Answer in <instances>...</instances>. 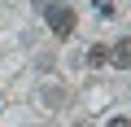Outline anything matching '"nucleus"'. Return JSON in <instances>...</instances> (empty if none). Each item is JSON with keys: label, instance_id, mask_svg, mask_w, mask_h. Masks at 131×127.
<instances>
[{"label": "nucleus", "instance_id": "5", "mask_svg": "<svg viewBox=\"0 0 131 127\" xmlns=\"http://www.w3.org/2000/svg\"><path fill=\"white\" fill-rule=\"evenodd\" d=\"M105 127H131V123H127V118H109Z\"/></svg>", "mask_w": 131, "mask_h": 127}, {"label": "nucleus", "instance_id": "3", "mask_svg": "<svg viewBox=\"0 0 131 127\" xmlns=\"http://www.w3.org/2000/svg\"><path fill=\"white\" fill-rule=\"evenodd\" d=\"M109 57H114V66H118V70H127V66H131V44H127V40H118Z\"/></svg>", "mask_w": 131, "mask_h": 127}, {"label": "nucleus", "instance_id": "1", "mask_svg": "<svg viewBox=\"0 0 131 127\" xmlns=\"http://www.w3.org/2000/svg\"><path fill=\"white\" fill-rule=\"evenodd\" d=\"M48 26L57 40H70L74 35V9L70 5H48Z\"/></svg>", "mask_w": 131, "mask_h": 127}, {"label": "nucleus", "instance_id": "2", "mask_svg": "<svg viewBox=\"0 0 131 127\" xmlns=\"http://www.w3.org/2000/svg\"><path fill=\"white\" fill-rule=\"evenodd\" d=\"M88 66H92V70L109 66V48H105V44H92V48H88Z\"/></svg>", "mask_w": 131, "mask_h": 127}, {"label": "nucleus", "instance_id": "4", "mask_svg": "<svg viewBox=\"0 0 131 127\" xmlns=\"http://www.w3.org/2000/svg\"><path fill=\"white\" fill-rule=\"evenodd\" d=\"M92 9H96L101 18H114V0H92Z\"/></svg>", "mask_w": 131, "mask_h": 127}]
</instances>
